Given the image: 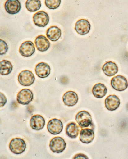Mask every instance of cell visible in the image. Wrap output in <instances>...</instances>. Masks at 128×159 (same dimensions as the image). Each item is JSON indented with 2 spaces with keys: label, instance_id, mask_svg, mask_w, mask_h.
<instances>
[{
  "label": "cell",
  "instance_id": "cell-1",
  "mask_svg": "<svg viewBox=\"0 0 128 159\" xmlns=\"http://www.w3.org/2000/svg\"><path fill=\"white\" fill-rule=\"evenodd\" d=\"M75 120L81 129L92 125L91 116L89 112L85 111L79 112L75 116Z\"/></svg>",
  "mask_w": 128,
  "mask_h": 159
},
{
  "label": "cell",
  "instance_id": "cell-2",
  "mask_svg": "<svg viewBox=\"0 0 128 159\" xmlns=\"http://www.w3.org/2000/svg\"><path fill=\"white\" fill-rule=\"evenodd\" d=\"M9 148L10 150L14 154H19L25 150L26 145L25 141L22 139L16 138L10 142Z\"/></svg>",
  "mask_w": 128,
  "mask_h": 159
},
{
  "label": "cell",
  "instance_id": "cell-3",
  "mask_svg": "<svg viewBox=\"0 0 128 159\" xmlns=\"http://www.w3.org/2000/svg\"><path fill=\"white\" fill-rule=\"evenodd\" d=\"M35 78L33 73L30 71L25 70L20 73L18 76V80L22 85L28 86L33 84Z\"/></svg>",
  "mask_w": 128,
  "mask_h": 159
},
{
  "label": "cell",
  "instance_id": "cell-4",
  "mask_svg": "<svg viewBox=\"0 0 128 159\" xmlns=\"http://www.w3.org/2000/svg\"><path fill=\"white\" fill-rule=\"evenodd\" d=\"M111 84L115 90L122 91L126 89L128 87V83L126 78L121 75H118L112 78Z\"/></svg>",
  "mask_w": 128,
  "mask_h": 159
},
{
  "label": "cell",
  "instance_id": "cell-5",
  "mask_svg": "<svg viewBox=\"0 0 128 159\" xmlns=\"http://www.w3.org/2000/svg\"><path fill=\"white\" fill-rule=\"evenodd\" d=\"M66 143L64 140L60 137H56L52 138L50 141L49 146L53 152L59 153L65 149Z\"/></svg>",
  "mask_w": 128,
  "mask_h": 159
},
{
  "label": "cell",
  "instance_id": "cell-6",
  "mask_svg": "<svg viewBox=\"0 0 128 159\" xmlns=\"http://www.w3.org/2000/svg\"><path fill=\"white\" fill-rule=\"evenodd\" d=\"M33 94L30 89H23L20 90L17 96V100L19 104L26 105L28 104L32 100Z\"/></svg>",
  "mask_w": 128,
  "mask_h": 159
},
{
  "label": "cell",
  "instance_id": "cell-7",
  "mask_svg": "<svg viewBox=\"0 0 128 159\" xmlns=\"http://www.w3.org/2000/svg\"><path fill=\"white\" fill-rule=\"evenodd\" d=\"M33 18L35 25L39 27H45L49 22L48 14L43 11H39L35 13Z\"/></svg>",
  "mask_w": 128,
  "mask_h": 159
},
{
  "label": "cell",
  "instance_id": "cell-8",
  "mask_svg": "<svg viewBox=\"0 0 128 159\" xmlns=\"http://www.w3.org/2000/svg\"><path fill=\"white\" fill-rule=\"evenodd\" d=\"M47 128L51 134L57 135L60 133L63 128V124L61 121L56 118L50 120L48 122Z\"/></svg>",
  "mask_w": 128,
  "mask_h": 159
},
{
  "label": "cell",
  "instance_id": "cell-9",
  "mask_svg": "<svg viewBox=\"0 0 128 159\" xmlns=\"http://www.w3.org/2000/svg\"><path fill=\"white\" fill-rule=\"evenodd\" d=\"M35 50L34 44L31 41H27L23 42L20 47L19 52L21 55L25 57L32 55Z\"/></svg>",
  "mask_w": 128,
  "mask_h": 159
},
{
  "label": "cell",
  "instance_id": "cell-10",
  "mask_svg": "<svg viewBox=\"0 0 128 159\" xmlns=\"http://www.w3.org/2000/svg\"><path fill=\"white\" fill-rule=\"evenodd\" d=\"M91 25L88 21L85 19H81L76 23L75 29L76 32L81 35L88 34L90 30Z\"/></svg>",
  "mask_w": 128,
  "mask_h": 159
},
{
  "label": "cell",
  "instance_id": "cell-11",
  "mask_svg": "<svg viewBox=\"0 0 128 159\" xmlns=\"http://www.w3.org/2000/svg\"><path fill=\"white\" fill-rule=\"evenodd\" d=\"M21 3L18 0H7L4 5L6 11L11 15L18 13L21 10Z\"/></svg>",
  "mask_w": 128,
  "mask_h": 159
},
{
  "label": "cell",
  "instance_id": "cell-12",
  "mask_svg": "<svg viewBox=\"0 0 128 159\" xmlns=\"http://www.w3.org/2000/svg\"><path fill=\"white\" fill-rule=\"evenodd\" d=\"M51 69L47 63L41 62L36 66L35 71L37 75L41 78L48 77L50 73Z\"/></svg>",
  "mask_w": 128,
  "mask_h": 159
},
{
  "label": "cell",
  "instance_id": "cell-13",
  "mask_svg": "<svg viewBox=\"0 0 128 159\" xmlns=\"http://www.w3.org/2000/svg\"><path fill=\"white\" fill-rule=\"evenodd\" d=\"M120 104L118 97L115 95H110L108 96L105 100V104L106 108L108 110L113 111L117 109Z\"/></svg>",
  "mask_w": 128,
  "mask_h": 159
},
{
  "label": "cell",
  "instance_id": "cell-14",
  "mask_svg": "<svg viewBox=\"0 0 128 159\" xmlns=\"http://www.w3.org/2000/svg\"><path fill=\"white\" fill-rule=\"evenodd\" d=\"M34 43L37 49L42 52L47 51L50 46V42L48 39L45 36L42 35L36 37Z\"/></svg>",
  "mask_w": 128,
  "mask_h": 159
},
{
  "label": "cell",
  "instance_id": "cell-15",
  "mask_svg": "<svg viewBox=\"0 0 128 159\" xmlns=\"http://www.w3.org/2000/svg\"><path fill=\"white\" fill-rule=\"evenodd\" d=\"M94 134L92 129L86 128L82 129L80 133V140L84 143L88 144L93 140Z\"/></svg>",
  "mask_w": 128,
  "mask_h": 159
},
{
  "label": "cell",
  "instance_id": "cell-16",
  "mask_svg": "<svg viewBox=\"0 0 128 159\" xmlns=\"http://www.w3.org/2000/svg\"><path fill=\"white\" fill-rule=\"evenodd\" d=\"M62 100L65 105L72 107L77 103L78 97L77 94L75 92L69 91L64 94Z\"/></svg>",
  "mask_w": 128,
  "mask_h": 159
},
{
  "label": "cell",
  "instance_id": "cell-17",
  "mask_svg": "<svg viewBox=\"0 0 128 159\" xmlns=\"http://www.w3.org/2000/svg\"><path fill=\"white\" fill-rule=\"evenodd\" d=\"M45 120L44 118L39 115L32 116L30 120V125L31 128L36 130L42 129L45 125Z\"/></svg>",
  "mask_w": 128,
  "mask_h": 159
},
{
  "label": "cell",
  "instance_id": "cell-18",
  "mask_svg": "<svg viewBox=\"0 0 128 159\" xmlns=\"http://www.w3.org/2000/svg\"><path fill=\"white\" fill-rule=\"evenodd\" d=\"M61 30L58 27L52 26L47 30L46 35L48 38L53 42L57 41L61 37Z\"/></svg>",
  "mask_w": 128,
  "mask_h": 159
},
{
  "label": "cell",
  "instance_id": "cell-19",
  "mask_svg": "<svg viewBox=\"0 0 128 159\" xmlns=\"http://www.w3.org/2000/svg\"><path fill=\"white\" fill-rule=\"evenodd\" d=\"M102 70L105 75L108 76L114 75L118 71V67L114 62L109 61L103 65Z\"/></svg>",
  "mask_w": 128,
  "mask_h": 159
},
{
  "label": "cell",
  "instance_id": "cell-20",
  "mask_svg": "<svg viewBox=\"0 0 128 159\" xmlns=\"http://www.w3.org/2000/svg\"><path fill=\"white\" fill-rule=\"evenodd\" d=\"M65 130L66 134L71 139L76 138L78 136L80 131L79 126L74 122L68 124Z\"/></svg>",
  "mask_w": 128,
  "mask_h": 159
},
{
  "label": "cell",
  "instance_id": "cell-21",
  "mask_svg": "<svg viewBox=\"0 0 128 159\" xmlns=\"http://www.w3.org/2000/svg\"><path fill=\"white\" fill-rule=\"evenodd\" d=\"M107 92V89L103 84L99 83L95 84L92 89V92L94 96L97 98L104 97Z\"/></svg>",
  "mask_w": 128,
  "mask_h": 159
},
{
  "label": "cell",
  "instance_id": "cell-22",
  "mask_svg": "<svg viewBox=\"0 0 128 159\" xmlns=\"http://www.w3.org/2000/svg\"><path fill=\"white\" fill-rule=\"evenodd\" d=\"M13 66L9 61L3 60L0 62V73L2 75H7L11 72Z\"/></svg>",
  "mask_w": 128,
  "mask_h": 159
},
{
  "label": "cell",
  "instance_id": "cell-23",
  "mask_svg": "<svg viewBox=\"0 0 128 159\" xmlns=\"http://www.w3.org/2000/svg\"><path fill=\"white\" fill-rule=\"evenodd\" d=\"M25 5L27 9L31 12L39 10L41 6L40 0H27Z\"/></svg>",
  "mask_w": 128,
  "mask_h": 159
},
{
  "label": "cell",
  "instance_id": "cell-24",
  "mask_svg": "<svg viewBox=\"0 0 128 159\" xmlns=\"http://www.w3.org/2000/svg\"><path fill=\"white\" fill-rule=\"evenodd\" d=\"M46 6L50 9H55L60 5L61 0H45Z\"/></svg>",
  "mask_w": 128,
  "mask_h": 159
},
{
  "label": "cell",
  "instance_id": "cell-25",
  "mask_svg": "<svg viewBox=\"0 0 128 159\" xmlns=\"http://www.w3.org/2000/svg\"><path fill=\"white\" fill-rule=\"evenodd\" d=\"M8 47L6 42L1 39L0 40V54L3 55L7 51Z\"/></svg>",
  "mask_w": 128,
  "mask_h": 159
},
{
  "label": "cell",
  "instance_id": "cell-26",
  "mask_svg": "<svg viewBox=\"0 0 128 159\" xmlns=\"http://www.w3.org/2000/svg\"><path fill=\"white\" fill-rule=\"evenodd\" d=\"M0 107L4 106L7 102V98L5 95L0 92Z\"/></svg>",
  "mask_w": 128,
  "mask_h": 159
},
{
  "label": "cell",
  "instance_id": "cell-27",
  "mask_svg": "<svg viewBox=\"0 0 128 159\" xmlns=\"http://www.w3.org/2000/svg\"><path fill=\"white\" fill-rule=\"evenodd\" d=\"M73 159H88V158L85 155L82 153L76 154L73 158Z\"/></svg>",
  "mask_w": 128,
  "mask_h": 159
}]
</instances>
